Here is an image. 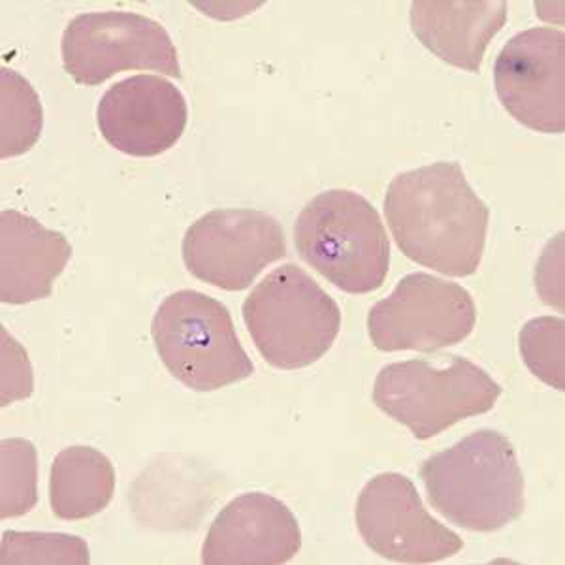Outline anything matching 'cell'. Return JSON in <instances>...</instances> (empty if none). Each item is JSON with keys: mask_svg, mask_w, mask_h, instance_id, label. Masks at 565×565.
Returning a JSON list of instances; mask_svg holds the SVG:
<instances>
[{"mask_svg": "<svg viewBox=\"0 0 565 565\" xmlns=\"http://www.w3.org/2000/svg\"><path fill=\"white\" fill-rule=\"evenodd\" d=\"M2 334V407L25 399L33 394V367L18 341L10 338L7 328Z\"/></svg>", "mask_w": 565, "mask_h": 565, "instance_id": "obj_21", "label": "cell"}, {"mask_svg": "<svg viewBox=\"0 0 565 565\" xmlns=\"http://www.w3.org/2000/svg\"><path fill=\"white\" fill-rule=\"evenodd\" d=\"M412 31L436 57L466 72L481 71L484 52L508 23L503 0H418Z\"/></svg>", "mask_w": 565, "mask_h": 565, "instance_id": "obj_14", "label": "cell"}, {"mask_svg": "<svg viewBox=\"0 0 565 565\" xmlns=\"http://www.w3.org/2000/svg\"><path fill=\"white\" fill-rule=\"evenodd\" d=\"M356 526L373 553L398 564H434L463 548L458 533L436 521L409 477L380 473L356 501Z\"/></svg>", "mask_w": 565, "mask_h": 565, "instance_id": "obj_10", "label": "cell"}, {"mask_svg": "<svg viewBox=\"0 0 565 565\" xmlns=\"http://www.w3.org/2000/svg\"><path fill=\"white\" fill-rule=\"evenodd\" d=\"M61 53L66 74L87 87L125 71L181 77L178 50L167 29L141 13H79L65 29Z\"/></svg>", "mask_w": 565, "mask_h": 565, "instance_id": "obj_7", "label": "cell"}, {"mask_svg": "<svg viewBox=\"0 0 565 565\" xmlns=\"http://www.w3.org/2000/svg\"><path fill=\"white\" fill-rule=\"evenodd\" d=\"M116 492V469L93 447L61 450L50 471V505L57 519L85 521L108 508Z\"/></svg>", "mask_w": 565, "mask_h": 565, "instance_id": "obj_16", "label": "cell"}, {"mask_svg": "<svg viewBox=\"0 0 565 565\" xmlns=\"http://www.w3.org/2000/svg\"><path fill=\"white\" fill-rule=\"evenodd\" d=\"M302 546L295 514L282 501L264 492L232 500L215 516L202 546L206 565H281Z\"/></svg>", "mask_w": 565, "mask_h": 565, "instance_id": "obj_13", "label": "cell"}, {"mask_svg": "<svg viewBox=\"0 0 565 565\" xmlns=\"http://www.w3.org/2000/svg\"><path fill=\"white\" fill-rule=\"evenodd\" d=\"M0 157L10 159L34 148L42 135L44 109L39 93L20 72L0 71Z\"/></svg>", "mask_w": 565, "mask_h": 565, "instance_id": "obj_17", "label": "cell"}, {"mask_svg": "<svg viewBox=\"0 0 565 565\" xmlns=\"http://www.w3.org/2000/svg\"><path fill=\"white\" fill-rule=\"evenodd\" d=\"M527 370L556 391H565V322L562 317H537L519 335Z\"/></svg>", "mask_w": 565, "mask_h": 565, "instance_id": "obj_20", "label": "cell"}, {"mask_svg": "<svg viewBox=\"0 0 565 565\" xmlns=\"http://www.w3.org/2000/svg\"><path fill=\"white\" fill-rule=\"evenodd\" d=\"M383 207L396 245L413 263L450 277L479 270L490 210L458 162H434L396 175Z\"/></svg>", "mask_w": 565, "mask_h": 565, "instance_id": "obj_1", "label": "cell"}, {"mask_svg": "<svg viewBox=\"0 0 565 565\" xmlns=\"http://www.w3.org/2000/svg\"><path fill=\"white\" fill-rule=\"evenodd\" d=\"M476 324L471 292L424 271L399 279L394 292L375 303L367 316L373 345L385 353H436L468 340Z\"/></svg>", "mask_w": 565, "mask_h": 565, "instance_id": "obj_8", "label": "cell"}, {"mask_svg": "<svg viewBox=\"0 0 565 565\" xmlns=\"http://www.w3.org/2000/svg\"><path fill=\"white\" fill-rule=\"evenodd\" d=\"M0 462V516H23L39 503L36 447L20 437L2 439Z\"/></svg>", "mask_w": 565, "mask_h": 565, "instance_id": "obj_18", "label": "cell"}, {"mask_svg": "<svg viewBox=\"0 0 565 565\" xmlns=\"http://www.w3.org/2000/svg\"><path fill=\"white\" fill-rule=\"evenodd\" d=\"M189 108L167 77L138 74L111 85L97 108L98 129L111 148L130 157H157L185 132Z\"/></svg>", "mask_w": 565, "mask_h": 565, "instance_id": "obj_12", "label": "cell"}, {"mask_svg": "<svg viewBox=\"0 0 565 565\" xmlns=\"http://www.w3.org/2000/svg\"><path fill=\"white\" fill-rule=\"evenodd\" d=\"M89 546L71 533L4 532L0 541L2 565H87Z\"/></svg>", "mask_w": 565, "mask_h": 565, "instance_id": "obj_19", "label": "cell"}, {"mask_svg": "<svg viewBox=\"0 0 565 565\" xmlns=\"http://www.w3.org/2000/svg\"><path fill=\"white\" fill-rule=\"evenodd\" d=\"M494 87L516 121L545 135L565 130V34L535 26L516 34L495 58Z\"/></svg>", "mask_w": 565, "mask_h": 565, "instance_id": "obj_11", "label": "cell"}, {"mask_svg": "<svg viewBox=\"0 0 565 565\" xmlns=\"http://www.w3.org/2000/svg\"><path fill=\"white\" fill-rule=\"evenodd\" d=\"M242 316L263 359L287 372L316 364L341 330L340 306L296 264L264 277L245 298Z\"/></svg>", "mask_w": 565, "mask_h": 565, "instance_id": "obj_4", "label": "cell"}, {"mask_svg": "<svg viewBox=\"0 0 565 565\" xmlns=\"http://www.w3.org/2000/svg\"><path fill=\"white\" fill-rule=\"evenodd\" d=\"M501 386L489 373L458 354L441 362L412 359L381 367L373 385V404L413 436L426 441L463 418L494 409Z\"/></svg>", "mask_w": 565, "mask_h": 565, "instance_id": "obj_5", "label": "cell"}, {"mask_svg": "<svg viewBox=\"0 0 565 565\" xmlns=\"http://www.w3.org/2000/svg\"><path fill=\"white\" fill-rule=\"evenodd\" d=\"M181 253L186 270L196 279L238 292L287 255V238L268 213L244 207L213 210L186 228Z\"/></svg>", "mask_w": 565, "mask_h": 565, "instance_id": "obj_9", "label": "cell"}, {"mask_svg": "<svg viewBox=\"0 0 565 565\" xmlns=\"http://www.w3.org/2000/svg\"><path fill=\"white\" fill-rule=\"evenodd\" d=\"M420 479L431 508L469 532H498L519 521L526 508L513 444L490 428L424 460Z\"/></svg>", "mask_w": 565, "mask_h": 565, "instance_id": "obj_2", "label": "cell"}, {"mask_svg": "<svg viewBox=\"0 0 565 565\" xmlns=\"http://www.w3.org/2000/svg\"><path fill=\"white\" fill-rule=\"evenodd\" d=\"M303 263L349 295L383 287L391 268V244L377 210L362 194L332 189L309 200L295 223Z\"/></svg>", "mask_w": 565, "mask_h": 565, "instance_id": "obj_3", "label": "cell"}, {"mask_svg": "<svg viewBox=\"0 0 565 565\" xmlns=\"http://www.w3.org/2000/svg\"><path fill=\"white\" fill-rule=\"evenodd\" d=\"M151 335L168 372L191 391H218L255 372L228 308L199 290H178L164 298Z\"/></svg>", "mask_w": 565, "mask_h": 565, "instance_id": "obj_6", "label": "cell"}, {"mask_svg": "<svg viewBox=\"0 0 565 565\" xmlns=\"http://www.w3.org/2000/svg\"><path fill=\"white\" fill-rule=\"evenodd\" d=\"M72 257L61 232L15 210L0 213V300L13 306L52 296L53 282Z\"/></svg>", "mask_w": 565, "mask_h": 565, "instance_id": "obj_15", "label": "cell"}]
</instances>
